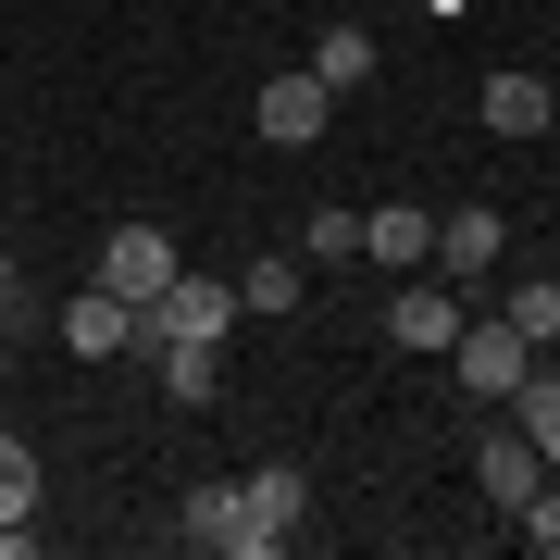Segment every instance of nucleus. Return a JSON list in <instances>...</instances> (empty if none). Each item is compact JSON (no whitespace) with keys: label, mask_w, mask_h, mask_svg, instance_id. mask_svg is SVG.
<instances>
[{"label":"nucleus","mask_w":560,"mask_h":560,"mask_svg":"<svg viewBox=\"0 0 560 560\" xmlns=\"http://www.w3.org/2000/svg\"><path fill=\"white\" fill-rule=\"evenodd\" d=\"M224 324H237V287L175 261V275L138 300V349H224Z\"/></svg>","instance_id":"f257e3e1"},{"label":"nucleus","mask_w":560,"mask_h":560,"mask_svg":"<svg viewBox=\"0 0 560 560\" xmlns=\"http://www.w3.org/2000/svg\"><path fill=\"white\" fill-rule=\"evenodd\" d=\"M448 374H460V399H486L499 411L523 374H536V337H523L511 312H460V337H448Z\"/></svg>","instance_id":"f03ea898"},{"label":"nucleus","mask_w":560,"mask_h":560,"mask_svg":"<svg viewBox=\"0 0 560 560\" xmlns=\"http://www.w3.org/2000/svg\"><path fill=\"white\" fill-rule=\"evenodd\" d=\"M249 125H261V138H275V150H312L324 125H337V88H324L312 62H287V75H261V101H249Z\"/></svg>","instance_id":"7ed1b4c3"},{"label":"nucleus","mask_w":560,"mask_h":560,"mask_svg":"<svg viewBox=\"0 0 560 560\" xmlns=\"http://www.w3.org/2000/svg\"><path fill=\"white\" fill-rule=\"evenodd\" d=\"M474 486H486V511H499V523H523V511L548 499V460H536V436H523V423L474 436Z\"/></svg>","instance_id":"20e7f679"},{"label":"nucleus","mask_w":560,"mask_h":560,"mask_svg":"<svg viewBox=\"0 0 560 560\" xmlns=\"http://www.w3.org/2000/svg\"><path fill=\"white\" fill-rule=\"evenodd\" d=\"M175 261H187V249L162 237V224H113V237H101V287H113V300H150Z\"/></svg>","instance_id":"39448f33"},{"label":"nucleus","mask_w":560,"mask_h":560,"mask_svg":"<svg viewBox=\"0 0 560 560\" xmlns=\"http://www.w3.org/2000/svg\"><path fill=\"white\" fill-rule=\"evenodd\" d=\"M386 337H399V349H423V361H448V337H460V287H448V275L399 287V300H386Z\"/></svg>","instance_id":"423d86ee"},{"label":"nucleus","mask_w":560,"mask_h":560,"mask_svg":"<svg viewBox=\"0 0 560 560\" xmlns=\"http://www.w3.org/2000/svg\"><path fill=\"white\" fill-rule=\"evenodd\" d=\"M361 261H386V275H436V212H411V200L361 212Z\"/></svg>","instance_id":"0eeeda50"},{"label":"nucleus","mask_w":560,"mask_h":560,"mask_svg":"<svg viewBox=\"0 0 560 560\" xmlns=\"http://www.w3.org/2000/svg\"><path fill=\"white\" fill-rule=\"evenodd\" d=\"M62 349H75V361L138 349V300H113V287H75V300H62Z\"/></svg>","instance_id":"6e6552de"},{"label":"nucleus","mask_w":560,"mask_h":560,"mask_svg":"<svg viewBox=\"0 0 560 560\" xmlns=\"http://www.w3.org/2000/svg\"><path fill=\"white\" fill-rule=\"evenodd\" d=\"M499 249H511L499 212H436V275H448V287H486V275H499Z\"/></svg>","instance_id":"1a4fd4ad"},{"label":"nucleus","mask_w":560,"mask_h":560,"mask_svg":"<svg viewBox=\"0 0 560 560\" xmlns=\"http://www.w3.org/2000/svg\"><path fill=\"white\" fill-rule=\"evenodd\" d=\"M187 548H224V560H275V536L249 523V499H237V486H200V499H187Z\"/></svg>","instance_id":"9d476101"},{"label":"nucleus","mask_w":560,"mask_h":560,"mask_svg":"<svg viewBox=\"0 0 560 560\" xmlns=\"http://www.w3.org/2000/svg\"><path fill=\"white\" fill-rule=\"evenodd\" d=\"M237 499H249V523H261V536H300V523H312V474H300V460H261V474L237 486Z\"/></svg>","instance_id":"9b49d317"},{"label":"nucleus","mask_w":560,"mask_h":560,"mask_svg":"<svg viewBox=\"0 0 560 560\" xmlns=\"http://www.w3.org/2000/svg\"><path fill=\"white\" fill-rule=\"evenodd\" d=\"M486 125H499V138H548V125H560L548 75H523V62H499V75H486Z\"/></svg>","instance_id":"f8f14e48"},{"label":"nucleus","mask_w":560,"mask_h":560,"mask_svg":"<svg viewBox=\"0 0 560 560\" xmlns=\"http://www.w3.org/2000/svg\"><path fill=\"white\" fill-rule=\"evenodd\" d=\"M312 75L337 88V101H349V88H374V25H324V38H312Z\"/></svg>","instance_id":"ddd939ff"},{"label":"nucleus","mask_w":560,"mask_h":560,"mask_svg":"<svg viewBox=\"0 0 560 560\" xmlns=\"http://www.w3.org/2000/svg\"><path fill=\"white\" fill-rule=\"evenodd\" d=\"M499 411L523 423V436H536V460H548V474H560V374H523V386H511Z\"/></svg>","instance_id":"4468645a"},{"label":"nucleus","mask_w":560,"mask_h":560,"mask_svg":"<svg viewBox=\"0 0 560 560\" xmlns=\"http://www.w3.org/2000/svg\"><path fill=\"white\" fill-rule=\"evenodd\" d=\"M499 312H511V324H523V337H536V349H548V337H560V275H523V287H511V300H499Z\"/></svg>","instance_id":"2eb2a0df"},{"label":"nucleus","mask_w":560,"mask_h":560,"mask_svg":"<svg viewBox=\"0 0 560 560\" xmlns=\"http://www.w3.org/2000/svg\"><path fill=\"white\" fill-rule=\"evenodd\" d=\"M25 511H38V448L0 436V523H25Z\"/></svg>","instance_id":"dca6fc26"},{"label":"nucleus","mask_w":560,"mask_h":560,"mask_svg":"<svg viewBox=\"0 0 560 560\" xmlns=\"http://www.w3.org/2000/svg\"><path fill=\"white\" fill-rule=\"evenodd\" d=\"M237 312H300V261H249V275H237Z\"/></svg>","instance_id":"f3484780"},{"label":"nucleus","mask_w":560,"mask_h":560,"mask_svg":"<svg viewBox=\"0 0 560 560\" xmlns=\"http://www.w3.org/2000/svg\"><path fill=\"white\" fill-rule=\"evenodd\" d=\"M300 261H361V212H312L300 224Z\"/></svg>","instance_id":"a211bd4d"},{"label":"nucleus","mask_w":560,"mask_h":560,"mask_svg":"<svg viewBox=\"0 0 560 560\" xmlns=\"http://www.w3.org/2000/svg\"><path fill=\"white\" fill-rule=\"evenodd\" d=\"M162 386H175L187 411H212V386H224V374H212V349H162Z\"/></svg>","instance_id":"6ab92c4d"}]
</instances>
